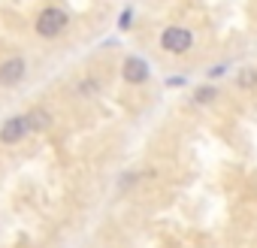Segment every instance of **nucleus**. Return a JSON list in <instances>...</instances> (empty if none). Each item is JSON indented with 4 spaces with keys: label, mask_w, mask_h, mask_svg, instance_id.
Masks as SVG:
<instances>
[{
    "label": "nucleus",
    "mask_w": 257,
    "mask_h": 248,
    "mask_svg": "<svg viewBox=\"0 0 257 248\" xmlns=\"http://www.w3.org/2000/svg\"><path fill=\"white\" fill-rule=\"evenodd\" d=\"M158 46H161V52H164V55L185 58V55H191V49H194V31H191V28H185V25H170V28H164V31H161Z\"/></svg>",
    "instance_id": "obj_1"
},
{
    "label": "nucleus",
    "mask_w": 257,
    "mask_h": 248,
    "mask_svg": "<svg viewBox=\"0 0 257 248\" xmlns=\"http://www.w3.org/2000/svg\"><path fill=\"white\" fill-rule=\"evenodd\" d=\"M67 25H70V16H67L61 7H46V10L37 16V22H34L37 37H43V40H58V37L67 31Z\"/></svg>",
    "instance_id": "obj_2"
},
{
    "label": "nucleus",
    "mask_w": 257,
    "mask_h": 248,
    "mask_svg": "<svg viewBox=\"0 0 257 248\" xmlns=\"http://www.w3.org/2000/svg\"><path fill=\"white\" fill-rule=\"evenodd\" d=\"M31 134H34V131H31V124H28V112L10 115L4 124H0V146H4V149H16V146H22Z\"/></svg>",
    "instance_id": "obj_3"
},
{
    "label": "nucleus",
    "mask_w": 257,
    "mask_h": 248,
    "mask_svg": "<svg viewBox=\"0 0 257 248\" xmlns=\"http://www.w3.org/2000/svg\"><path fill=\"white\" fill-rule=\"evenodd\" d=\"M28 79V58L25 55H7V58H0V88H19L25 85Z\"/></svg>",
    "instance_id": "obj_4"
},
{
    "label": "nucleus",
    "mask_w": 257,
    "mask_h": 248,
    "mask_svg": "<svg viewBox=\"0 0 257 248\" xmlns=\"http://www.w3.org/2000/svg\"><path fill=\"white\" fill-rule=\"evenodd\" d=\"M121 76L131 85H143V82H149V64L143 58H127L124 67H121Z\"/></svg>",
    "instance_id": "obj_5"
},
{
    "label": "nucleus",
    "mask_w": 257,
    "mask_h": 248,
    "mask_svg": "<svg viewBox=\"0 0 257 248\" xmlns=\"http://www.w3.org/2000/svg\"><path fill=\"white\" fill-rule=\"evenodd\" d=\"M52 112L46 109V106H31L28 109V124H31V131L34 134H46L49 128H52Z\"/></svg>",
    "instance_id": "obj_6"
},
{
    "label": "nucleus",
    "mask_w": 257,
    "mask_h": 248,
    "mask_svg": "<svg viewBox=\"0 0 257 248\" xmlns=\"http://www.w3.org/2000/svg\"><path fill=\"white\" fill-rule=\"evenodd\" d=\"M236 88L239 91H257V67H242L236 73Z\"/></svg>",
    "instance_id": "obj_7"
},
{
    "label": "nucleus",
    "mask_w": 257,
    "mask_h": 248,
    "mask_svg": "<svg viewBox=\"0 0 257 248\" xmlns=\"http://www.w3.org/2000/svg\"><path fill=\"white\" fill-rule=\"evenodd\" d=\"M215 100H218V88H215V85H203V88L194 91V103H197V106H209V103H215Z\"/></svg>",
    "instance_id": "obj_8"
},
{
    "label": "nucleus",
    "mask_w": 257,
    "mask_h": 248,
    "mask_svg": "<svg viewBox=\"0 0 257 248\" xmlns=\"http://www.w3.org/2000/svg\"><path fill=\"white\" fill-rule=\"evenodd\" d=\"M88 248H134L127 239H118V236H100L97 242H91Z\"/></svg>",
    "instance_id": "obj_9"
},
{
    "label": "nucleus",
    "mask_w": 257,
    "mask_h": 248,
    "mask_svg": "<svg viewBox=\"0 0 257 248\" xmlns=\"http://www.w3.org/2000/svg\"><path fill=\"white\" fill-rule=\"evenodd\" d=\"M254 248H257V245H254Z\"/></svg>",
    "instance_id": "obj_10"
}]
</instances>
